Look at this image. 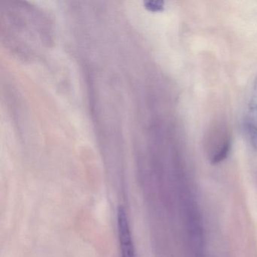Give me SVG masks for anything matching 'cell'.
<instances>
[{
	"label": "cell",
	"mask_w": 257,
	"mask_h": 257,
	"mask_svg": "<svg viewBox=\"0 0 257 257\" xmlns=\"http://www.w3.org/2000/svg\"><path fill=\"white\" fill-rule=\"evenodd\" d=\"M231 148V141L230 138L225 140L222 147L212 156L211 162L213 165L222 162L228 157Z\"/></svg>",
	"instance_id": "3957f363"
},
{
	"label": "cell",
	"mask_w": 257,
	"mask_h": 257,
	"mask_svg": "<svg viewBox=\"0 0 257 257\" xmlns=\"http://www.w3.org/2000/svg\"><path fill=\"white\" fill-rule=\"evenodd\" d=\"M244 124L251 145L257 151V74L254 79Z\"/></svg>",
	"instance_id": "7a4b0ae2"
},
{
	"label": "cell",
	"mask_w": 257,
	"mask_h": 257,
	"mask_svg": "<svg viewBox=\"0 0 257 257\" xmlns=\"http://www.w3.org/2000/svg\"><path fill=\"white\" fill-rule=\"evenodd\" d=\"M117 228L121 257H137L128 218L124 207L120 206L117 211Z\"/></svg>",
	"instance_id": "6da1fadb"
}]
</instances>
